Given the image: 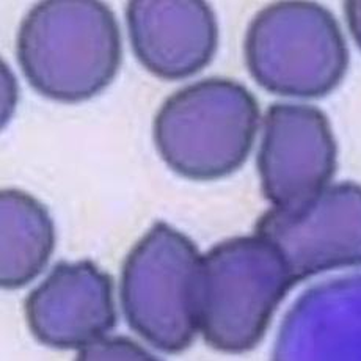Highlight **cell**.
Wrapping results in <instances>:
<instances>
[{
	"label": "cell",
	"instance_id": "cell-10",
	"mask_svg": "<svg viewBox=\"0 0 361 361\" xmlns=\"http://www.w3.org/2000/svg\"><path fill=\"white\" fill-rule=\"evenodd\" d=\"M272 361H361V274L302 294L281 324Z\"/></svg>",
	"mask_w": 361,
	"mask_h": 361
},
{
	"label": "cell",
	"instance_id": "cell-9",
	"mask_svg": "<svg viewBox=\"0 0 361 361\" xmlns=\"http://www.w3.org/2000/svg\"><path fill=\"white\" fill-rule=\"evenodd\" d=\"M126 23L138 61L165 80L197 74L217 51V19L201 0H132Z\"/></svg>",
	"mask_w": 361,
	"mask_h": 361
},
{
	"label": "cell",
	"instance_id": "cell-6",
	"mask_svg": "<svg viewBox=\"0 0 361 361\" xmlns=\"http://www.w3.org/2000/svg\"><path fill=\"white\" fill-rule=\"evenodd\" d=\"M256 234L279 252L294 281L361 266V185H329L300 209L269 211Z\"/></svg>",
	"mask_w": 361,
	"mask_h": 361
},
{
	"label": "cell",
	"instance_id": "cell-13",
	"mask_svg": "<svg viewBox=\"0 0 361 361\" xmlns=\"http://www.w3.org/2000/svg\"><path fill=\"white\" fill-rule=\"evenodd\" d=\"M344 13L353 39L361 49V0H350L344 4Z\"/></svg>",
	"mask_w": 361,
	"mask_h": 361
},
{
	"label": "cell",
	"instance_id": "cell-5",
	"mask_svg": "<svg viewBox=\"0 0 361 361\" xmlns=\"http://www.w3.org/2000/svg\"><path fill=\"white\" fill-rule=\"evenodd\" d=\"M201 256L175 228L157 221L124 261L121 307L129 327L166 353L189 347L200 331Z\"/></svg>",
	"mask_w": 361,
	"mask_h": 361
},
{
	"label": "cell",
	"instance_id": "cell-7",
	"mask_svg": "<svg viewBox=\"0 0 361 361\" xmlns=\"http://www.w3.org/2000/svg\"><path fill=\"white\" fill-rule=\"evenodd\" d=\"M258 170L274 209L295 211L311 203L327 189L336 170V142L327 116L305 104L270 106Z\"/></svg>",
	"mask_w": 361,
	"mask_h": 361
},
{
	"label": "cell",
	"instance_id": "cell-2",
	"mask_svg": "<svg viewBox=\"0 0 361 361\" xmlns=\"http://www.w3.org/2000/svg\"><path fill=\"white\" fill-rule=\"evenodd\" d=\"M259 107L239 82L212 78L180 88L152 124L162 161L179 176L214 180L239 170L252 151Z\"/></svg>",
	"mask_w": 361,
	"mask_h": 361
},
{
	"label": "cell",
	"instance_id": "cell-1",
	"mask_svg": "<svg viewBox=\"0 0 361 361\" xmlns=\"http://www.w3.org/2000/svg\"><path fill=\"white\" fill-rule=\"evenodd\" d=\"M19 66L32 88L52 101L80 102L107 88L120 69L121 30L96 0H46L18 33Z\"/></svg>",
	"mask_w": 361,
	"mask_h": 361
},
{
	"label": "cell",
	"instance_id": "cell-11",
	"mask_svg": "<svg viewBox=\"0 0 361 361\" xmlns=\"http://www.w3.org/2000/svg\"><path fill=\"white\" fill-rule=\"evenodd\" d=\"M0 212V284L18 289L38 276L49 261L55 245L54 221L37 198L18 189L2 190Z\"/></svg>",
	"mask_w": 361,
	"mask_h": 361
},
{
	"label": "cell",
	"instance_id": "cell-3",
	"mask_svg": "<svg viewBox=\"0 0 361 361\" xmlns=\"http://www.w3.org/2000/svg\"><path fill=\"white\" fill-rule=\"evenodd\" d=\"M295 281L279 252L256 235L228 239L201 256L198 324L206 343L228 353L252 350Z\"/></svg>",
	"mask_w": 361,
	"mask_h": 361
},
{
	"label": "cell",
	"instance_id": "cell-8",
	"mask_svg": "<svg viewBox=\"0 0 361 361\" xmlns=\"http://www.w3.org/2000/svg\"><path fill=\"white\" fill-rule=\"evenodd\" d=\"M33 336L55 349H83L115 327L112 279L92 261L60 262L25 300Z\"/></svg>",
	"mask_w": 361,
	"mask_h": 361
},
{
	"label": "cell",
	"instance_id": "cell-12",
	"mask_svg": "<svg viewBox=\"0 0 361 361\" xmlns=\"http://www.w3.org/2000/svg\"><path fill=\"white\" fill-rule=\"evenodd\" d=\"M75 361H162L128 338H102L80 349Z\"/></svg>",
	"mask_w": 361,
	"mask_h": 361
},
{
	"label": "cell",
	"instance_id": "cell-4",
	"mask_svg": "<svg viewBox=\"0 0 361 361\" xmlns=\"http://www.w3.org/2000/svg\"><path fill=\"white\" fill-rule=\"evenodd\" d=\"M252 78L267 92L288 98L331 93L349 65L335 16L312 2H279L255 16L245 37Z\"/></svg>",
	"mask_w": 361,
	"mask_h": 361
}]
</instances>
